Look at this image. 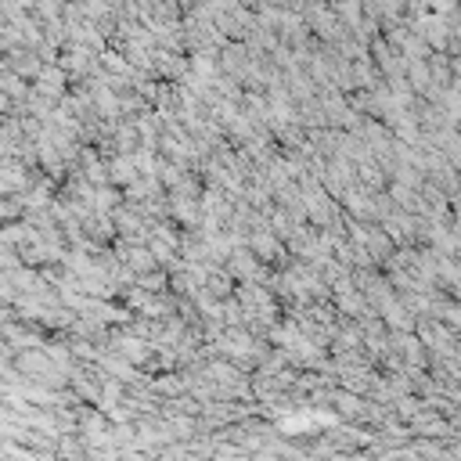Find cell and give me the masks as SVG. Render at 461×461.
<instances>
[{
    "mask_svg": "<svg viewBox=\"0 0 461 461\" xmlns=\"http://www.w3.org/2000/svg\"><path fill=\"white\" fill-rule=\"evenodd\" d=\"M4 105H8V97H4V94H0V108H4Z\"/></svg>",
    "mask_w": 461,
    "mask_h": 461,
    "instance_id": "1",
    "label": "cell"
}]
</instances>
